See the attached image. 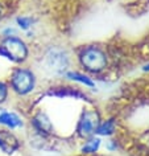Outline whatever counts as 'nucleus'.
<instances>
[{
	"label": "nucleus",
	"mask_w": 149,
	"mask_h": 156,
	"mask_svg": "<svg viewBox=\"0 0 149 156\" xmlns=\"http://www.w3.org/2000/svg\"><path fill=\"white\" fill-rule=\"evenodd\" d=\"M78 60L82 68L87 70L88 73H100L107 68L108 60L106 56L104 50L100 49L99 46H85L78 53Z\"/></svg>",
	"instance_id": "f257e3e1"
},
{
	"label": "nucleus",
	"mask_w": 149,
	"mask_h": 156,
	"mask_svg": "<svg viewBox=\"0 0 149 156\" xmlns=\"http://www.w3.org/2000/svg\"><path fill=\"white\" fill-rule=\"evenodd\" d=\"M29 50L25 41L17 36L4 37L0 45V56L12 62H23L28 58Z\"/></svg>",
	"instance_id": "f03ea898"
},
{
	"label": "nucleus",
	"mask_w": 149,
	"mask_h": 156,
	"mask_svg": "<svg viewBox=\"0 0 149 156\" xmlns=\"http://www.w3.org/2000/svg\"><path fill=\"white\" fill-rule=\"evenodd\" d=\"M11 89L19 95H26L36 87V76L26 68H17L11 74Z\"/></svg>",
	"instance_id": "7ed1b4c3"
},
{
	"label": "nucleus",
	"mask_w": 149,
	"mask_h": 156,
	"mask_svg": "<svg viewBox=\"0 0 149 156\" xmlns=\"http://www.w3.org/2000/svg\"><path fill=\"white\" fill-rule=\"evenodd\" d=\"M70 58L65 49L53 46L45 53L44 65L48 72L53 74H65L69 69Z\"/></svg>",
	"instance_id": "20e7f679"
},
{
	"label": "nucleus",
	"mask_w": 149,
	"mask_h": 156,
	"mask_svg": "<svg viewBox=\"0 0 149 156\" xmlns=\"http://www.w3.org/2000/svg\"><path fill=\"white\" fill-rule=\"evenodd\" d=\"M100 123V115L96 110H85L82 112L79 120H78L77 132L82 138H90V136L95 135L96 128Z\"/></svg>",
	"instance_id": "39448f33"
},
{
	"label": "nucleus",
	"mask_w": 149,
	"mask_h": 156,
	"mask_svg": "<svg viewBox=\"0 0 149 156\" xmlns=\"http://www.w3.org/2000/svg\"><path fill=\"white\" fill-rule=\"evenodd\" d=\"M20 150V140L9 130H0V151L5 155H12Z\"/></svg>",
	"instance_id": "423d86ee"
},
{
	"label": "nucleus",
	"mask_w": 149,
	"mask_h": 156,
	"mask_svg": "<svg viewBox=\"0 0 149 156\" xmlns=\"http://www.w3.org/2000/svg\"><path fill=\"white\" fill-rule=\"evenodd\" d=\"M33 127L37 130V132H40L41 135H49L53 132V123L50 120L49 115L45 111H38L32 119Z\"/></svg>",
	"instance_id": "0eeeda50"
},
{
	"label": "nucleus",
	"mask_w": 149,
	"mask_h": 156,
	"mask_svg": "<svg viewBox=\"0 0 149 156\" xmlns=\"http://www.w3.org/2000/svg\"><path fill=\"white\" fill-rule=\"evenodd\" d=\"M0 124L7 127V128H9V130H16V128H20V127L24 126L23 119L16 114V112L5 111V110L0 111Z\"/></svg>",
	"instance_id": "6e6552de"
},
{
	"label": "nucleus",
	"mask_w": 149,
	"mask_h": 156,
	"mask_svg": "<svg viewBox=\"0 0 149 156\" xmlns=\"http://www.w3.org/2000/svg\"><path fill=\"white\" fill-rule=\"evenodd\" d=\"M65 77L70 81H74V82H78L81 85H85L86 87H94L95 86V82L92 81V78H90L87 74L79 73V72H73V70H68L65 73Z\"/></svg>",
	"instance_id": "1a4fd4ad"
},
{
	"label": "nucleus",
	"mask_w": 149,
	"mask_h": 156,
	"mask_svg": "<svg viewBox=\"0 0 149 156\" xmlns=\"http://www.w3.org/2000/svg\"><path fill=\"white\" fill-rule=\"evenodd\" d=\"M116 130V120L115 119H107L100 120L99 126L96 128L95 135L96 136H111Z\"/></svg>",
	"instance_id": "9d476101"
},
{
	"label": "nucleus",
	"mask_w": 149,
	"mask_h": 156,
	"mask_svg": "<svg viewBox=\"0 0 149 156\" xmlns=\"http://www.w3.org/2000/svg\"><path fill=\"white\" fill-rule=\"evenodd\" d=\"M100 144H102L100 136L92 135L90 138H87L85 144L81 147V152H83V154H95V152L99 151Z\"/></svg>",
	"instance_id": "9b49d317"
},
{
	"label": "nucleus",
	"mask_w": 149,
	"mask_h": 156,
	"mask_svg": "<svg viewBox=\"0 0 149 156\" xmlns=\"http://www.w3.org/2000/svg\"><path fill=\"white\" fill-rule=\"evenodd\" d=\"M34 20L30 16H19L16 19V24L21 30H29L32 28Z\"/></svg>",
	"instance_id": "f8f14e48"
},
{
	"label": "nucleus",
	"mask_w": 149,
	"mask_h": 156,
	"mask_svg": "<svg viewBox=\"0 0 149 156\" xmlns=\"http://www.w3.org/2000/svg\"><path fill=\"white\" fill-rule=\"evenodd\" d=\"M8 93H9V89H8V85L3 81H0V105L4 103L7 98H8Z\"/></svg>",
	"instance_id": "ddd939ff"
},
{
	"label": "nucleus",
	"mask_w": 149,
	"mask_h": 156,
	"mask_svg": "<svg viewBox=\"0 0 149 156\" xmlns=\"http://www.w3.org/2000/svg\"><path fill=\"white\" fill-rule=\"evenodd\" d=\"M3 36L4 37H12V36H17L16 34V30L13 28H7L4 32H3Z\"/></svg>",
	"instance_id": "4468645a"
},
{
	"label": "nucleus",
	"mask_w": 149,
	"mask_h": 156,
	"mask_svg": "<svg viewBox=\"0 0 149 156\" xmlns=\"http://www.w3.org/2000/svg\"><path fill=\"white\" fill-rule=\"evenodd\" d=\"M107 148L109 151H116V148H117V144L115 140H109V142L107 143Z\"/></svg>",
	"instance_id": "2eb2a0df"
},
{
	"label": "nucleus",
	"mask_w": 149,
	"mask_h": 156,
	"mask_svg": "<svg viewBox=\"0 0 149 156\" xmlns=\"http://www.w3.org/2000/svg\"><path fill=\"white\" fill-rule=\"evenodd\" d=\"M143 70H144V72H149V64H145L143 66Z\"/></svg>",
	"instance_id": "dca6fc26"
},
{
	"label": "nucleus",
	"mask_w": 149,
	"mask_h": 156,
	"mask_svg": "<svg viewBox=\"0 0 149 156\" xmlns=\"http://www.w3.org/2000/svg\"><path fill=\"white\" fill-rule=\"evenodd\" d=\"M3 12H4V11H3V7H2V4H0V19L3 17Z\"/></svg>",
	"instance_id": "f3484780"
}]
</instances>
